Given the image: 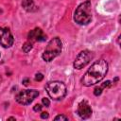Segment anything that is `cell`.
Instances as JSON below:
<instances>
[{
    "mask_svg": "<svg viewBox=\"0 0 121 121\" xmlns=\"http://www.w3.org/2000/svg\"><path fill=\"white\" fill-rule=\"evenodd\" d=\"M42 102H43V106H45V107H49V105H50V101H49V99L46 98V97H43V98L42 99Z\"/></svg>",
    "mask_w": 121,
    "mask_h": 121,
    "instance_id": "5bb4252c",
    "label": "cell"
},
{
    "mask_svg": "<svg viewBox=\"0 0 121 121\" xmlns=\"http://www.w3.org/2000/svg\"><path fill=\"white\" fill-rule=\"evenodd\" d=\"M43 78V76L42 73H37V74L35 75V80H36V81H42Z\"/></svg>",
    "mask_w": 121,
    "mask_h": 121,
    "instance_id": "4fadbf2b",
    "label": "cell"
},
{
    "mask_svg": "<svg viewBox=\"0 0 121 121\" xmlns=\"http://www.w3.org/2000/svg\"><path fill=\"white\" fill-rule=\"evenodd\" d=\"M8 120H15V118L14 117H9V118H8Z\"/></svg>",
    "mask_w": 121,
    "mask_h": 121,
    "instance_id": "d6986e66",
    "label": "cell"
},
{
    "mask_svg": "<svg viewBox=\"0 0 121 121\" xmlns=\"http://www.w3.org/2000/svg\"><path fill=\"white\" fill-rule=\"evenodd\" d=\"M92 108L91 106L88 104L87 101L85 100H82L78 103V110H77V113L78 114V116L81 118V119H88L91 115H92Z\"/></svg>",
    "mask_w": 121,
    "mask_h": 121,
    "instance_id": "ba28073f",
    "label": "cell"
},
{
    "mask_svg": "<svg viewBox=\"0 0 121 121\" xmlns=\"http://www.w3.org/2000/svg\"><path fill=\"white\" fill-rule=\"evenodd\" d=\"M39 95V92L37 90H23L19 94L16 95L15 99L19 104L22 105H28L30 104L37 96Z\"/></svg>",
    "mask_w": 121,
    "mask_h": 121,
    "instance_id": "5b68a950",
    "label": "cell"
},
{
    "mask_svg": "<svg viewBox=\"0 0 121 121\" xmlns=\"http://www.w3.org/2000/svg\"><path fill=\"white\" fill-rule=\"evenodd\" d=\"M54 120H68V117L67 116H65V115H57L55 118H54Z\"/></svg>",
    "mask_w": 121,
    "mask_h": 121,
    "instance_id": "9a60e30c",
    "label": "cell"
},
{
    "mask_svg": "<svg viewBox=\"0 0 121 121\" xmlns=\"http://www.w3.org/2000/svg\"><path fill=\"white\" fill-rule=\"evenodd\" d=\"M28 83H29V79H28V78H24V79H23V84H24L25 86H27Z\"/></svg>",
    "mask_w": 121,
    "mask_h": 121,
    "instance_id": "ac0fdd59",
    "label": "cell"
},
{
    "mask_svg": "<svg viewBox=\"0 0 121 121\" xmlns=\"http://www.w3.org/2000/svg\"><path fill=\"white\" fill-rule=\"evenodd\" d=\"M48 116H49V114H48L47 112H43L41 113V117H42L43 119H46V118H48Z\"/></svg>",
    "mask_w": 121,
    "mask_h": 121,
    "instance_id": "e0dca14e",
    "label": "cell"
},
{
    "mask_svg": "<svg viewBox=\"0 0 121 121\" xmlns=\"http://www.w3.org/2000/svg\"><path fill=\"white\" fill-rule=\"evenodd\" d=\"M111 85H112L111 81H110V80H107V81L103 82L100 86L95 87V90H94V94H95V95H96V96H97V95H100L101 93H102V91H103V89H105V88H109Z\"/></svg>",
    "mask_w": 121,
    "mask_h": 121,
    "instance_id": "8fae6325",
    "label": "cell"
},
{
    "mask_svg": "<svg viewBox=\"0 0 121 121\" xmlns=\"http://www.w3.org/2000/svg\"><path fill=\"white\" fill-rule=\"evenodd\" d=\"M42 108H43V106H42L41 104H36V105L33 107V110H34L35 112H40V111L42 110Z\"/></svg>",
    "mask_w": 121,
    "mask_h": 121,
    "instance_id": "2e32d148",
    "label": "cell"
},
{
    "mask_svg": "<svg viewBox=\"0 0 121 121\" xmlns=\"http://www.w3.org/2000/svg\"><path fill=\"white\" fill-rule=\"evenodd\" d=\"M61 49H62V43H61L60 39L59 37H55L48 43L42 57H43V60L49 62L60 54Z\"/></svg>",
    "mask_w": 121,
    "mask_h": 121,
    "instance_id": "3957f363",
    "label": "cell"
},
{
    "mask_svg": "<svg viewBox=\"0 0 121 121\" xmlns=\"http://www.w3.org/2000/svg\"><path fill=\"white\" fill-rule=\"evenodd\" d=\"M32 47H33L32 43H31L30 41H26V42L24 43V45H23L22 49H23V51H24L25 53H28V52L32 49Z\"/></svg>",
    "mask_w": 121,
    "mask_h": 121,
    "instance_id": "7c38bea8",
    "label": "cell"
},
{
    "mask_svg": "<svg viewBox=\"0 0 121 121\" xmlns=\"http://www.w3.org/2000/svg\"><path fill=\"white\" fill-rule=\"evenodd\" d=\"M74 20L78 25H88L92 20V5L89 0L81 3L74 13Z\"/></svg>",
    "mask_w": 121,
    "mask_h": 121,
    "instance_id": "7a4b0ae2",
    "label": "cell"
},
{
    "mask_svg": "<svg viewBox=\"0 0 121 121\" xmlns=\"http://www.w3.org/2000/svg\"><path fill=\"white\" fill-rule=\"evenodd\" d=\"M107 72L108 63L105 60L100 59L95 61L87 70V72L83 75V78H81V83L86 87L95 85L104 78Z\"/></svg>",
    "mask_w": 121,
    "mask_h": 121,
    "instance_id": "6da1fadb",
    "label": "cell"
},
{
    "mask_svg": "<svg viewBox=\"0 0 121 121\" xmlns=\"http://www.w3.org/2000/svg\"><path fill=\"white\" fill-rule=\"evenodd\" d=\"M94 59V53L89 50H83L78 53L77 56L75 61H74V67L78 70H80L84 68L92 60Z\"/></svg>",
    "mask_w": 121,
    "mask_h": 121,
    "instance_id": "8992f818",
    "label": "cell"
},
{
    "mask_svg": "<svg viewBox=\"0 0 121 121\" xmlns=\"http://www.w3.org/2000/svg\"><path fill=\"white\" fill-rule=\"evenodd\" d=\"M22 6L28 12H32V11L37 10V7L35 6L33 0H23L22 1Z\"/></svg>",
    "mask_w": 121,
    "mask_h": 121,
    "instance_id": "30bf717a",
    "label": "cell"
},
{
    "mask_svg": "<svg viewBox=\"0 0 121 121\" xmlns=\"http://www.w3.org/2000/svg\"><path fill=\"white\" fill-rule=\"evenodd\" d=\"M45 90L53 100H60L62 99L67 93L66 86L64 85L63 82L60 81H49L45 85Z\"/></svg>",
    "mask_w": 121,
    "mask_h": 121,
    "instance_id": "277c9868",
    "label": "cell"
},
{
    "mask_svg": "<svg viewBox=\"0 0 121 121\" xmlns=\"http://www.w3.org/2000/svg\"><path fill=\"white\" fill-rule=\"evenodd\" d=\"M13 43L14 39L10 30L7 27H0V44L5 48H9Z\"/></svg>",
    "mask_w": 121,
    "mask_h": 121,
    "instance_id": "52a82bcc",
    "label": "cell"
},
{
    "mask_svg": "<svg viewBox=\"0 0 121 121\" xmlns=\"http://www.w3.org/2000/svg\"><path fill=\"white\" fill-rule=\"evenodd\" d=\"M28 41H30L32 43L34 42H43L46 40V35L43 32V30L40 27H36L29 31L27 35Z\"/></svg>",
    "mask_w": 121,
    "mask_h": 121,
    "instance_id": "9c48e42d",
    "label": "cell"
}]
</instances>
